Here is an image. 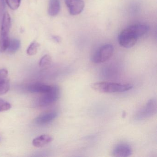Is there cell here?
<instances>
[{"label":"cell","mask_w":157,"mask_h":157,"mask_svg":"<svg viewBox=\"0 0 157 157\" xmlns=\"http://www.w3.org/2000/svg\"><path fill=\"white\" fill-rule=\"evenodd\" d=\"M58 116V113L56 111H50L41 114L36 117L34 122L38 125H45L49 124L55 120Z\"/></svg>","instance_id":"10"},{"label":"cell","mask_w":157,"mask_h":157,"mask_svg":"<svg viewBox=\"0 0 157 157\" xmlns=\"http://www.w3.org/2000/svg\"><path fill=\"white\" fill-rule=\"evenodd\" d=\"M157 112V102L155 99L149 100L136 114V119L142 120L147 119L154 115Z\"/></svg>","instance_id":"6"},{"label":"cell","mask_w":157,"mask_h":157,"mask_svg":"<svg viewBox=\"0 0 157 157\" xmlns=\"http://www.w3.org/2000/svg\"><path fill=\"white\" fill-rule=\"evenodd\" d=\"M10 89L9 72L6 69H0V95L7 93Z\"/></svg>","instance_id":"8"},{"label":"cell","mask_w":157,"mask_h":157,"mask_svg":"<svg viewBox=\"0 0 157 157\" xmlns=\"http://www.w3.org/2000/svg\"><path fill=\"white\" fill-rule=\"evenodd\" d=\"M11 17L8 13L3 14L0 32V53L7 50L10 43L9 33L11 27Z\"/></svg>","instance_id":"3"},{"label":"cell","mask_w":157,"mask_h":157,"mask_svg":"<svg viewBox=\"0 0 157 157\" xmlns=\"http://www.w3.org/2000/svg\"><path fill=\"white\" fill-rule=\"evenodd\" d=\"M0 140H1V138H0Z\"/></svg>","instance_id":"21"},{"label":"cell","mask_w":157,"mask_h":157,"mask_svg":"<svg viewBox=\"0 0 157 157\" xmlns=\"http://www.w3.org/2000/svg\"><path fill=\"white\" fill-rule=\"evenodd\" d=\"M148 28L143 24L131 25L123 30L118 35V43L125 48H130L135 45L138 39L146 34Z\"/></svg>","instance_id":"1"},{"label":"cell","mask_w":157,"mask_h":157,"mask_svg":"<svg viewBox=\"0 0 157 157\" xmlns=\"http://www.w3.org/2000/svg\"><path fill=\"white\" fill-rule=\"evenodd\" d=\"M132 152V149L129 145L119 144L114 148L112 154L114 157H127L130 156Z\"/></svg>","instance_id":"9"},{"label":"cell","mask_w":157,"mask_h":157,"mask_svg":"<svg viewBox=\"0 0 157 157\" xmlns=\"http://www.w3.org/2000/svg\"><path fill=\"white\" fill-rule=\"evenodd\" d=\"M51 86L43 83H33L28 87V90L33 93L44 94L47 92L51 89Z\"/></svg>","instance_id":"11"},{"label":"cell","mask_w":157,"mask_h":157,"mask_svg":"<svg viewBox=\"0 0 157 157\" xmlns=\"http://www.w3.org/2000/svg\"><path fill=\"white\" fill-rule=\"evenodd\" d=\"M21 41L18 39L13 38L10 40L7 51L9 54H13L18 51L21 47Z\"/></svg>","instance_id":"14"},{"label":"cell","mask_w":157,"mask_h":157,"mask_svg":"<svg viewBox=\"0 0 157 157\" xmlns=\"http://www.w3.org/2000/svg\"><path fill=\"white\" fill-rule=\"evenodd\" d=\"M43 94L39 99V105L43 107L48 106L58 100L60 96V89L57 85H53L49 91Z\"/></svg>","instance_id":"4"},{"label":"cell","mask_w":157,"mask_h":157,"mask_svg":"<svg viewBox=\"0 0 157 157\" xmlns=\"http://www.w3.org/2000/svg\"><path fill=\"white\" fill-rule=\"evenodd\" d=\"M53 139L52 137L49 135H41L33 140V145L36 147H41L50 143Z\"/></svg>","instance_id":"12"},{"label":"cell","mask_w":157,"mask_h":157,"mask_svg":"<svg viewBox=\"0 0 157 157\" xmlns=\"http://www.w3.org/2000/svg\"><path fill=\"white\" fill-rule=\"evenodd\" d=\"M60 0H50L48 6V13L51 16H56L60 12Z\"/></svg>","instance_id":"13"},{"label":"cell","mask_w":157,"mask_h":157,"mask_svg":"<svg viewBox=\"0 0 157 157\" xmlns=\"http://www.w3.org/2000/svg\"><path fill=\"white\" fill-rule=\"evenodd\" d=\"M53 38H54V40L56 41V42H59V41H60V38H59V37H57V36H55V37H53Z\"/></svg>","instance_id":"20"},{"label":"cell","mask_w":157,"mask_h":157,"mask_svg":"<svg viewBox=\"0 0 157 157\" xmlns=\"http://www.w3.org/2000/svg\"><path fill=\"white\" fill-rule=\"evenodd\" d=\"M11 108L10 103L3 99L0 98V112L8 111Z\"/></svg>","instance_id":"18"},{"label":"cell","mask_w":157,"mask_h":157,"mask_svg":"<svg viewBox=\"0 0 157 157\" xmlns=\"http://www.w3.org/2000/svg\"><path fill=\"white\" fill-rule=\"evenodd\" d=\"M113 51V47L111 44H107L101 47L93 56V62L96 64L105 62L112 56Z\"/></svg>","instance_id":"5"},{"label":"cell","mask_w":157,"mask_h":157,"mask_svg":"<svg viewBox=\"0 0 157 157\" xmlns=\"http://www.w3.org/2000/svg\"><path fill=\"white\" fill-rule=\"evenodd\" d=\"M6 3L11 10H15L20 7L21 0H6Z\"/></svg>","instance_id":"17"},{"label":"cell","mask_w":157,"mask_h":157,"mask_svg":"<svg viewBox=\"0 0 157 157\" xmlns=\"http://www.w3.org/2000/svg\"><path fill=\"white\" fill-rule=\"evenodd\" d=\"M130 84H121L110 82H99L92 85L94 90L101 93H122L129 90L133 88Z\"/></svg>","instance_id":"2"},{"label":"cell","mask_w":157,"mask_h":157,"mask_svg":"<svg viewBox=\"0 0 157 157\" xmlns=\"http://www.w3.org/2000/svg\"><path fill=\"white\" fill-rule=\"evenodd\" d=\"M52 62V59L49 55L44 56L40 59L39 62V67L42 69H46L49 67Z\"/></svg>","instance_id":"15"},{"label":"cell","mask_w":157,"mask_h":157,"mask_svg":"<svg viewBox=\"0 0 157 157\" xmlns=\"http://www.w3.org/2000/svg\"><path fill=\"white\" fill-rule=\"evenodd\" d=\"M65 3L71 15L81 13L85 6L83 0H65Z\"/></svg>","instance_id":"7"},{"label":"cell","mask_w":157,"mask_h":157,"mask_svg":"<svg viewBox=\"0 0 157 157\" xmlns=\"http://www.w3.org/2000/svg\"><path fill=\"white\" fill-rule=\"evenodd\" d=\"M40 47V44L36 42H33L29 45L27 48V55L30 56H34L37 53L38 48Z\"/></svg>","instance_id":"16"},{"label":"cell","mask_w":157,"mask_h":157,"mask_svg":"<svg viewBox=\"0 0 157 157\" xmlns=\"http://www.w3.org/2000/svg\"><path fill=\"white\" fill-rule=\"evenodd\" d=\"M5 9L4 0H0V12L3 11Z\"/></svg>","instance_id":"19"}]
</instances>
